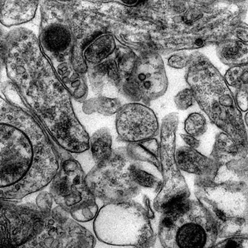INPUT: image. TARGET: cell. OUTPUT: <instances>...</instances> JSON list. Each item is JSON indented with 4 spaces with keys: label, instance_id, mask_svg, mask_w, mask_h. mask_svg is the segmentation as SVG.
Listing matches in <instances>:
<instances>
[{
    "label": "cell",
    "instance_id": "836d02e7",
    "mask_svg": "<svg viewBox=\"0 0 248 248\" xmlns=\"http://www.w3.org/2000/svg\"><path fill=\"white\" fill-rule=\"evenodd\" d=\"M143 201H144V203L146 204V208H147V209H146V211H147L150 219H154V213L153 212L152 209H151V206H150V201L149 198H148L147 196H144Z\"/></svg>",
    "mask_w": 248,
    "mask_h": 248
},
{
    "label": "cell",
    "instance_id": "484cf974",
    "mask_svg": "<svg viewBox=\"0 0 248 248\" xmlns=\"http://www.w3.org/2000/svg\"><path fill=\"white\" fill-rule=\"evenodd\" d=\"M194 98L190 89H184L180 91L174 97L176 107L181 110H186L194 104Z\"/></svg>",
    "mask_w": 248,
    "mask_h": 248
},
{
    "label": "cell",
    "instance_id": "d6a6232c",
    "mask_svg": "<svg viewBox=\"0 0 248 248\" xmlns=\"http://www.w3.org/2000/svg\"><path fill=\"white\" fill-rule=\"evenodd\" d=\"M181 136L185 142L191 149H198L201 145V141L196 138L193 137V136H189L188 134H181Z\"/></svg>",
    "mask_w": 248,
    "mask_h": 248
},
{
    "label": "cell",
    "instance_id": "7a4b0ae2",
    "mask_svg": "<svg viewBox=\"0 0 248 248\" xmlns=\"http://www.w3.org/2000/svg\"><path fill=\"white\" fill-rule=\"evenodd\" d=\"M59 163L57 146L34 116L0 96V199L21 201L42 190Z\"/></svg>",
    "mask_w": 248,
    "mask_h": 248
},
{
    "label": "cell",
    "instance_id": "f1b7e54d",
    "mask_svg": "<svg viewBox=\"0 0 248 248\" xmlns=\"http://www.w3.org/2000/svg\"><path fill=\"white\" fill-rule=\"evenodd\" d=\"M189 56L184 52L176 53L169 58L168 64L174 69H184L187 66Z\"/></svg>",
    "mask_w": 248,
    "mask_h": 248
},
{
    "label": "cell",
    "instance_id": "4316f807",
    "mask_svg": "<svg viewBox=\"0 0 248 248\" xmlns=\"http://www.w3.org/2000/svg\"><path fill=\"white\" fill-rule=\"evenodd\" d=\"M53 202L54 200L49 192L41 191L36 198V205L44 214L50 215L52 209Z\"/></svg>",
    "mask_w": 248,
    "mask_h": 248
},
{
    "label": "cell",
    "instance_id": "8992f818",
    "mask_svg": "<svg viewBox=\"0 0 248 248\" xmlns=\"http://www.w3.org/2000/svg\"><path fill=\"white\" fill-rule=\"evenodd\" d=\"M94 234L104 244L150 248L156 235L146 209L135 201L104 204L94 217Z\"/></svg>",
    "mask_w": 248,
    "mask_h": 248
},
{
    "label": "cell",
    "instance_id": "5bb4252c",
    "mask_svg": "<svg viewBox=\"0 0 248 248\" xmlns=\"http://www.w3.org/2000/svg\"><path fill=\"white\" fill-rule=\"evenodd\" d=\"M210 158L218 167V183L228 176L248 184V147L237 144L224 132L219 133Z\"/></svg>",
    "mask_w": 248,
    "mask_h": 248
},
{
    "label": "cell",
    "instance_id": "30bf717a",
    "mask_svg": "<svg viewBox=\"0 0 248 248\" xmlns=\"http://www.w3.org/2000/svg\"><path fill=\"white\" fill-rule=\"evenodd\" d=\"M134 161L128 155L125 147L113 150L109 159L95 165L86 175L88 189L104 204L131 201L140 191V187L131 177Z\"/></svg>",
    "mask_w": 248,
    "mask_h": 248
},
{
    "label": "cell",
    "instance_id": "7c38bea8",
    "mask_svg": "<svg viewBox=\"0 0 248 248\" xmlns=\"http://www.w3.org/2000/svg\"><path fill=\"white\" fill-rule=\"evenodd\" d=\"M118 140L124 142H138L155 138L159 134V124L154 111L145 105L130 103L116 114Z\"/></svg>",
    "mask_w": 248,
    "mask_h": 248
},
{
    "label": "cell",
    "instance_id": "603a6c76",
    "mask_svg": "<svg viewBox=\"0 0 248 248\" xmlns=\"http://www.w3.org/2000/svg\"><path fill=\"white\" fill-rule=\"evenodd\" d=\"M248 64L231 66L224 76L226 84L231 87H248Z\"/></svg>",
    "mask_w": 248,
    "mask_h": 248
},
{
    "label": "cell",
    "instance_id": "f546056e",
    "mask_svg": "<svg viewBox=\"0 0 248 248\" xmlns=\"http://www.w3.org/2000/svg\"><path fill=\"white\" fill-rule=\"evenodd\" d=\"M236 104L239 110L248 111V87L239 88L237 90L234 95Z\"/></svg>",
    "mask_w": 248,
    "mask_h": 248
},
{
    "label": "cell",
    "instance_id": "44dd1931",
    "mask_svg": "<svg viewBox=\"0 0 248 248\" xmlns=\"http://www.w3.org/2000/svg\"><path fill=\"white\" fill-rule=\"evenodd\" d=\"M83 103V111L86 114H91L96 112L104 116L117 114L123 106L119 99L103 95L86 100Z\"/></svg>",
    "mask_w": 248,
    "mask_h": 248
},
{
    "label": "cell",
    "instance_id": "6da1fadb",
    "mask_svg": "<svg viewBox=\"0 0 248 248\" xmlns=\"http://www.w3.org/2000/svg\"><path fill=\"white\" fill-rule=\"evenodd\" d=\"M4 66L28 110L58 147L79 154L90 149V137L77 117L72 96L43 54L32 31L16 28L4 42Z\"/></svg>",
    "mask_w": 248,
    "mask_h": 248
},
{
    "label": "cell",
    "instance_id": "277c9868",
    "mask_svg": "<svg viewBox=\"0 0 248 248\" xmlns=\"http://www.w3.org/2000/svg\"><path fill=\"white\" fill-rule=\"evenodd\" d=\"M186 67V80L201 109L234 142L248 147L242 114L224 76L201 53L191 55Z\"/></svg>",
    "mask_w": 248,
    "mask_h": 248
},
{
    "label": "cell",
    "instance_id": "1f68e13d",
    "mask_svg": "<svg viewBox=\"0 0 248 248\" xmlns=\"http://www.w3.org/2000/svg\"><path fill=\"white\" fill-rule=\"evenodd\" d=\"M6 34L7 32L0 26V73L3 66H4V42Z\"/></svg>",
    "mask_w": 248,
    "mask_h": 248
},
{
    "label": "cell",
    "instance_id": "e0dca14e",
    "mask_svg": "<svg viewBox=\"0 0 248 248\" xmlns=\"http://www.w3.org/2000/svg\"><path fill=\"white\" fill-rule=\"evenodd\" d=\"M116 48V39L111 31L98 34L83 49V58L88 68L101 64L111 57Z\"/></svg>",
    "mask_w": 248,
    "mask_h": 248
},
{
    "label": "cell",
    "instance_id": "d6986e66",
    "mask_svg": "<svg viewBox=\"0 0 248 248\" xmlns=\"http://www.w3.org/2000/svg\"><path fill=\"white\" fill-rule=\"evenodd\" d=\"M218 58L224 64L234 66L248 64V45L239 40H228L217 48Z\"/></svg>",
    "mask_w": 248,
    "mask_h": 248
},
{
    "label": "cell",
    "instance_id": "5b68a950",
    "mask_svg": "<svg viewBox=\"0 0 248 248\" xmlns=\"http://www.w3.org/2000/svg\"><path fill=\"white\" fill-rule=\"evenodd\" d=\"M38 43L43 54L73 99L84 103L88 88L85 76L73 65L74 40L62 1H41Z\"/></svg>",
    "mask_w": 248,
    "mask_h": 248
},
{
    "label": "cell",
    "instance_id": "ba28073f",
    "mask_svg": "<svg viewBox=\"0 0 248 248\" xmlns=\"http://www.w3.org/2000/svg\"><path fill=\"white\" fill-rule=\"evenodd\" d=\"M195 195L214 221L217 237L248 238V184L226 181L195 186Z\"/></svg>",
    "mask_w": 248,
    "mask_h": 248
},
{
    "label": "cell",
    "instance_id": "8fae6325",
    "mask_svg": "<svg viewBox=\"0 0 248 248\" xmlns=\"http://www.w3.org/2000/svg\"><path fill=\"white\" fill-rule=\"evenodd\" d=\"M179 115L172 113L163 119L161 127L159 155L162 186L154 201V209L164 213L176 203L189 199L190 191L176 164V134Z\"/></svg>",
    "mask_w": 248,
    "mask_h": 248
},
{
    "label": "cell",
    "instance_id": "ffe728a7",
    "mask_svg": "<svg viewBox=\"0 0 248 248\" xmlns=\"http://www.w3.org/2000/svg\"><path fill=\"white\" fill-rule=\"evenodd\" d=\"M90 149L96 165L102 164L109 159L113 153L112 137L110 131L102 128L90 137Z\"/></svg>",
    "mask_w": 248,
    "mask_h": 248
},
{
    "label": "cell",
    "instance_id": "3957f363",
    "mask_svg": "<svg viewBox=\"0 0 248 248\" xmlns=\"http://www.w3.org/2000/svg\"><path fill=\"white\" fill-rule=\"evenodd\" d=\"M91 231L70 218L61 222L36 204L0 199V248H94Z\"/></svg>",
    "mask_w": 248,
    "mask_h": 248
},
{
    "label": "cell",
    "instance_id": "2e32d148",
    "mask_svg": "<svg viewBox=\"0 0 248 248\" xmlns=\"http://www.w3.org/2000/svg\"><path fill=\"white\" fill-rule=\"evenodd\" d=\"M39 1H4L0 12V23L6 28L16 27L34 19Z\"/></svg>",
    "mask_w": 248,
    "mask_h": 248
},
{
    "label": "cell",
    "instance_id": "4dcf8cb0",
    "mask_svg": "<svg viewBox=\"0 0 248 248\" xmlns=\"http://www.w3.org/2000/svg\"><path fill=\"white\" fill-rule=\"evenodd\" d=\"M51 216L55 220L61 221V222L68 221L71 218L69 213L60 206H56L54 209H51Z\"/></svg>",
    "mask_w": 248,
    "mask_h": 248
},
{
    "label": "cell",
    "instance_id": "d4e9b609",
    "mask_svg": "<svg viewBox=\"0 0 248 248\" xmlns=\"http://www.w3.org/2000/svg\"><path fill=\"white\" fill-rule=\"evenodd\" d=\"M1 91L4 94L5 99L8 103L16 107L28 109L26 103L21 97L17 88L11 81H6L1 84Z\"/></svg>",
    "mask_w": 248,
    "mask_h": 248
},
{
    "label": "cell",
    "instance_id": "d590c367",
    "mask_svg": "<svg viewBox=\"0 0 248 248\" xmlns=\"http://www.w3.org/2000/svg\"><path fill=\"white\" fill-rule=\"evenodd\" d=\"M4 1H0V12H1V8H2L3 4H4Z\"/></svg>",
    "mask_w": 248,
    "mask_h": 248
},
{
    "label": "cell",
    "instance_id": "83f0119b",
    "mask_svg": "<svg viewBox=\"0 0 248 248\" xmlns=\"http://www.w3.org/2000/svg\"><path fill=\"white\" fill-rule=\"evenodd\" d=\"M212 248H248V238L234 237L225 239Z\"/></svg>",
    "mask_w": 248,
    "mask_h": 248
},
{
    "label": "cell",
    "instance_id": "9a60e30c",
    "mask_svg": "<svg viewBox=\"0 0 248 248\" xmlns=\"http://www.w3.org/2000/svg\"><path fill=\"white\" fill-rule=\"evenodd\" d=\"M175 158L179 170L196 175L195 186H207L215 182L218 167L210 157L189 146H182L176 151Z\"/></svg>",
    "mask_w": 248,
    "mask_h": 248
},
{
    "label": "cell",
    "instance_id": "4fadbf2b",
    "mask_svg": "<svg viewBox=\"0 0 248 248\" xmlns=\"http://www.w3.org/2000/svg\"><path fill=\"white\" fill-rule=\"evenodd\" d=\"M130 79L136 85L140 99L146 103L164 95L168 89L164 62L155 53L138 57Z\"/></svg>",
    "mask_w": 248,
    "mask_h": 248
},
{
    "label": "cell",
    "instance_id": "9c48e42d",
    "mask_svg": "<svg viewBox=\"0 0 248 248\" xmlns=\"http://www.w3.org/2000/svg\"><path fill=\"white\" fill-rule=\"evenodd\" d=\"M59 168L49 184V193L58 206L78 222H88L96 217L99 208L96 198L86 185V174L71 153L58 147Z\"/></svg>",
    "mask_w": 248,
    "mask_h": 248
},
{
    "label": "cell",
    "instance_id": "52a82bcc",
    "mask_svg": "<svg viewBox=\"0 0 248 248\" xmlns=\"http://www.w3.org/2000/svg\"><path fill=\"white\" fill-rule=\"evenodd\" d=\"M158 235L164 248H212L218 238L216 226L204 206L189 199L163 213Z\"/></svg>",
    "mask_w": 248,
    "mask_h": 248
},
{
    "label": "cell",
    "instance_id": "cb8c5ba5",
    "mask_svg": "<svg viewBox=\"0 0 248 248\" xmlns=\"http://www.w3.org/2000/svg\"><path fill=\"white\" fill-rule=\"evenodd\" d=\"M207 123L205 117L199 113L189 114L185 121V130L186 133L193 137H201L207 131Z\"/></svg>",
    "mask_w": 248,
    "mask_h": 248
},
{
    "label": "cell",
    "instance_id": "e575fe53",
    "mask_svg": "<svg viewBox=\"0 0 248 248\" xmlns=\"http://www.w3.org/2000/svg\"><path fill=\"white\" fill-rule=\"evenodd\" d=\"M121 3L125 5L126 6L133 7V6L137 5L139 3V1H138V0H136V1H121Z\"/></svg>",
    "mask_w": 248,
    "mask_h": 248
},
{
    "label": "cell",
    "instance_id": "ac0fdd59",
    "mask_svg": "<svg viewBox=\"0 0 248 248\" xmlns=\"http://www.w3.org/2000/svg\"><path fill=\"white\" fill-rule=\"evenodd\" d=\"M125 148L128 155L132 160L146 163L155 168L158 172L161 173L159 144L155 138L129 143Z\"/></svg>",
    "mask_w": 248,
    "mask_h": 248
},
{
    "label": "cell",
    "instance_id": "7402d4cb",
    "mask_svg": "<svg viewBox=\"0 0 248 248\" xmlns=\"http://www.w3.org/2000/svg\"><path fill=\"white\" fill-rule=\"evenodd\" d=\"M131 177L139 187L151 188L155 192L160 191L162 179L146 171L143 168L142 163L134 161L131 168Z\"/></svg>",
    "mask_w": 248,
    "mask_h": 248
}]
</instances>
